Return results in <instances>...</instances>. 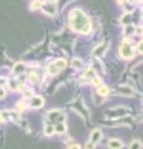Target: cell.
Returning <instances> with one entry per match:
<instances>
[{
	"mask_svg": "<svg viewBox=\"0 0 143 149\" xmlns=\"http://www.w3.org/2000/svg\"><path fill=\"white\" fill-rule=\"evenodd\" d=\"M70 26L72 30L82 32V34H89L91 31V24L89 17L80 9H73L70 13Z\"/></svg>",
	"mask_w": 143,
	"mask_h": 149,
	"instance_id": "obj_1",
	"label": "cell"
},
{
	"mask_svg": "<svg viewBox=\"0 0 143 149\" xmlns=\"http://www.w3.org/2000/svg\"><path fill=\"white\" fill-rule=\"evenodd\" d=\"M119 55L123 58H132L133 57V47L130 40H124L119 46Z\"/></svg>",
	"mask_w": 143,
	"mask_h": 149,
	"instance_id": "obj_2",
	"label": "cell"
},
{
	"mask_svg": "<svg viewBox=\"0 0 143 149\" xmlns=\"http://www.w3.org/2000/svg\"><path fill=\"white\" fill-rule=\"evenodd\" d=\"M41 9H43V11L46 14V15H55V14H56V11H57L56 5H55L54 3L43 4V5H41Z\"/></svg>",
	"mask_w": 143,
	"mask_h": 149,
	"instance_id": "obj_3",
	"label": "cell"
},
{
	"mask_svg": "<svg viewBox=\"0 0 143 149\" xmlns=\"http://www.w3.org/2000/svg\"><path fill=\"white\" fill-rule=\"evenodd\" d=\"M30 106L33 108H41L44 106V100L41 97H38V96H33L30 98Z\"/></svg>",
	"mask_w": 143,
	"mask_h": 149,
	"instance_id": "obj_4",
	"label": "cell"
},
{
	"mask_svg": "<svg viewBox=\"0 0 143 149\" xmlns=\"http://www.w3.org/2000/svg\"><path fill=\"white\" fill-rule=\"evenodd\" d=\"M127 112H130L128 108H124V107H117V108H114V109L108 111V113H112V114H108V116H111V117H114V116H124Z\"/></svg>",
	"mask_w": 143,
	"mask_h": 149,
	"instance_id": "obj_5",
	"label": "cell"
},
{
	"mask_svg": "<svg viewBox=\"0 0 143 149\" xmlns=\"http://www.w3.org/2000/svg\"><path fill=\"white\" fill-rule=\"evenodd\" d=\"M49 118L51 120H57V122H61V120L65 119V116H63L61 112H59V111H54V112H50V113H49Z\"/></svg>",
	"mask_w": 143,
	"mask_h": 149,
	"instance_id": "obj_6",
	"label": "cell"
},
{
	"mask_svg": "<svg viewBox=\"0 0 143 149\" xmlns=\"http://www.w3.org/2000/svg\"><path fill=\"white\" fill-rule=\"evenodd\" d=\"M101 139H102V132H101L100 129H96V130H93V132L91 133V137H90V142H92V143H97V142H100Z\"/></svg>",
	"mask_w": 143,
	"mask_h": 149,
	"instance_id": "obj_7",
	"label": "cell"
},
{
	"mask_svg": "<svg viewBox=\"0 0 143 149\" xmlns=\"http://www.w3.org/2000/svg\"><path fill=\"white\" fill-rule=\"evenodd\" d=\"M108 147L111 149H122L123 148V143L119 139H111L108 142Z\"/></svg>",
	"mask_w": 143,
	"mask_h": 149,
	"instance_id": "obj_8",
	"label": "cell"
},
{
	"mask_svg": "<svg viewBox=\"0 0 143 149\" xmlns=\"http://www.w3.org/2000/svg\"><path fill=\"white\" fill-rule=\"evenodd\" d=\"M107 47H108L107 42L102 44L101 46H97V47H96V49L93 50V55H95V56H102V55L106 52V50H107Z\"/></svg>",
	"mask_w": 143,
	"mask_h": 149,
	"instance_id": "obj_9",
	"label": "cell"
},
{
	"mask_svg": "<svg viewBox=\"0 0 143 149\" xmlns=\"http://www.w3.org/2000/svg\"><path fill=\"white\" fill-rule=\"evenodd\" d=\"M118 91L122 93V95L124 96H133L135 95V92H133V90L131 87H128V86H119L118 87Z\"/></svg>",
	"mask_w": 143,
	"mask_h": 149,
	"instance_id": "obj_10",
	"label": "cell"
},
{
	"mask_svg": "<svg viewBox=\"0 0 143 149\" xmlns=\"http://www.w3.org/2000/svg\"><path fill=\"white\" fill-rule=\"evenodd\" d=\"M25 68H26V66H25L24 63H16L15 66H14V73H15V74H19V73H21V72H24Z\"/></svg>",
	"mask_w": 143,
	"mask_h": 149,
	"instance_id": "obj_11",
	"label": "cell"
},
{
	"mask_svg": "<svg viewBox=\"0 0 143 149\" xmlns=\"http://www.w3.org/2000/svg\"><path fill=\"white\" fill-rule=\"evenodd\" d=\"M54 128H55V132L59 133V134H62V133L66 132V125L61 122H59V124H56V127H54Z\"/></svg>",
	"mask_w": 143,
	"mask_h": 149,
	"instance_id": "obj_12",
	"label": "cell"
},
{
	"mask_svg": "<svg viewBox=\"0 0 143 149\" xmlns=\"http://www.w3.org/2000/svg\"><path fill=\"white\" fill-rule=\"evenodd\" d=\"M59 72H60V70L57 68V66L55 63H51L49 66V73L51 74V76H55V74H57Z\"/></svg>",
	"mask_w": 143,
	"mask_h": 149,
	"instance_id": "obj_13",
	"label": "cell"
},
{
	"mask_svg": "<svg viewBox=\"0 0 143 149\" xmlns=\"http://www.w3.org/2000/svg\"><path fill=\"white\" fill-rule=\"evenodd\" d=\"M54 63L56 65L57 68L60 70V71H61V70H63V68L66 67V61H65V60H62V58H59V60H56V61H55Z\"/></svg>",
	"mask_w": 143,
	"mask_h": 149,
	"instance_id": "obj_14",
	"label": "cell"
},
{
	"mask_svg": "<svg viewBox=\"0 0 143 149\" xmlns=\"http://www.w3.org/2000/svg\"><path fill=\"white\" fill-rule=\"evenodd\" d=\"M110 90L106 86H98V95L100 96H107Z\"/></svg>",
	"mask_w": 143,
	"mask_h": 149,
	"instance_id": "obj_15",
	"label": "cell"
},
{
	"mask_svg": "<svg viewBox=\"0 0 143 149\" xmlns=\"http://www.w3.org/2000/svg\"><path fill=\"white\" fill-rule=\"evenodd\" d=\"M96 76V74H95V71H93V70H87V71L85 72V74H84V77L85 78H87V80H92V78H93Z\"/></svg>",
	"mask_w": 143,
	"mask_h": 149,
	"instance_id": "obj_16",
	"label": "cell"
},
{
	"mask_svg": "<svg viewBox=\"0 0 143 149\" xmlns=\"http://www.w3.org/2000/svg\"><path fill=\"white\" fill-rule=\"evenodd\" d=\"M41 5H43L41 1H33L30 4V9L31 10H38V9H41Z\"/></svg>",
	"mask_w": 143,
	"mask_h": 149,
	"instance_id": "obj_17",
	"label": "cell"
},
{
	"mask_svg": "<svg viewBox=\"0 0 143 149\" xmlns=\"http://www.w3.org/2000/svg\"><path fill=\"white\" fill-rule=\"evenodd\" d=\"M54 132H55L54 125H51V124H47V125H46V128H45V134H46V136H51Z\"/></svg>",
	"mask_w": 143,
	"mask_h": 149,
	"instance_id": "obj_18",
	"label": "cell"
},
{
	"mask_svg": "<svg viewBox=\"0 0 143 149\" xmlns=\"http://www.w3.org/2000/svg\"><path fill=\"white\" fill-rule=\"evenodd\" d=\"M142 148V144L140 141H135L133 143H131V146H130V149H141Z\"/></svg>",
	"mask_w": 143,
	"mask_h": 149,
	"instance_id": "obj_19",
	"label": "cell"
},
{
	"mask_svg": "<svg viewBox=\"0 0 143 149\" xmlns=\"http://www.w3.org/2000/svg\"><path fill=\"white\" fill-rule=\"evenodd\" d=\"M29 80L33 83H36L39 81V77H38V74H36V73H30L29 74Z\"/></svg>",
	"mask_w": 143,
	"mask_h": 149,
	"instance_id": "obj_20",
	"label": "cell"
},
{
	"mask_svg": "<svg viewBox=\"0 0 143 149\" xmlns=\"http://www.w3.org/2000/svg\"><path fill=\"white\" fill-rule=\"evenodd\" d=\"M72 66H73V67H76V68L81 67V61H80V60H77V58H75V60L72 61Z\"/></svg>",
	"mask_w": 143,
	"mask_h": 149,
	"instance_id": "obj_21",
	"label": "cell"
},
{
	"mask_svg": "<svg viewBox=\"0 0 143 149\" xmlns=\"http://www.w3.org/2000/svg\"><path fill=\"white\" fill-rule=\"evenodd\" d=\"M10 88L11 90H17V88H20V86H17V83L15 82V81H10Z\"/></svg>",
	"mask_w": 143,
	"mask_h": 149,
	"instance_id": "obj_22",
	"label": "cell"
},
{
	"mask_svg": "<svg viewBox=\"0 0 143 149\" xmlns=\"http://www.w3.org/2000/svg\"><path fill=\"white\" fill-rule=\"evenodd\" d=\"M91 81H92V83H93L95 86H100V83H101V82H100V78H98L97 76H95V77L92 78Z\"/></svg>",
	"mask_w": 143,
	"mask_h": 149,
	"instance_id": "obj_23",
	"label": "cell"
},
{
	"mask_svg": "<svg viewBox=\"0 0 143 149\" xmlns=\"http://www.w3.org/2000/svg\"><path fill=\"white\" fill-rule=\"evenodd\" d=\"M128 19H130V14H126V16H124V17L122 19V24L127 25V21H128Z\"/></svg>",
	"mask_w": 143,
	"mask_h": 149,
	"instance_id": "obj_24",
	"label": "cell"
},
{
	"mask_svg": "<svg viewBox=\"0 0 143 149\" xmlns=\"http://www.w3.org/2000/svg\"><path fill=\"white\" fill-rule=\"evenodd\" d=\"M86 149H95V143L89 142L87 143V146H86Z\"/></svg>",
	"mask_w": 143,
	"mask_h": 149,
	"instance_id": "obj_25",
	"label": "cell"
},
{
	"mask_svg": "<svg viewBox=\"0 0 143 149\" xmlns=\"http://www.w3.org/2000/svg\"><path fill=\"white\" fill-rule=\"evenodd\" d=\"M6 83H8V80H6V78H0V87H1V86H4V85H6Z\"/></svg>",
	"mask_w": 143,
	"mask_h": 149,
	"instance_id": "obj_26",
	"label": "cell"
},
{
	"mask_svg": "<svg viewBox=\"0 0 143 149\" xmlns=\"http://www.w3.org/2000/svg\"><path fill=\"white\" fill-rule=\"evenodd\" d=\"M3 97H5V91L3 88H0V98H3Z\"/></svg>",
	"mask_w": 143,
	"mask_h": 149,
	"instance_id": "obj_27",
	"label": "cell"
},
{
	"mask_svg": "<svg viewBox=\"0 0 143 149\" xmlns=\"http://www.w3.org/2000/svg\"><path fill=\"white\" fill-rule=\"evenodd\" d=\"M10 117H13L14 119H17V118H19V117H17V116H16V113H15V112H11V113H10Z\"/></svg>",
	"mask_w": 143,
	"mask_h": 149,
	"instance_id": "obj_28",
	"label": "cell"
},
{
	"mask_svg": "<svg viewBox=\"0 0 143 149\" xmlns=\"http://www.w3.org/2000/svg\"><path fill=\"white\" fill-rule=\"evenodd\" d=\"M24 104H25L24 102H22V103H19V107H17V108H19V111H22V109L25 108V106H24Z\"/></svg>",
	"mask_w": 143,
	"mask_h": 149,
	"instance_id": "obj_29",
	"label": "cell"
},
{
	"mask_svg": "<svg viewBox=\"0 0 143 149\" xmlns=\"http://www.w3.org/2000/svg\"><path fill=\"white\" fill-rule=\"evenodd\" d=\"M138 51H140V54L142 55V41H141L140 44H138Z\"/></svg>",
	"mask_w": 143,
	"mask_h": 149,
	"instance_id": "obj_30",
	"label": "cell"
},
{
	"mask_svg": "<svg viewBox=\"0 0 143 149\" xmlns=\"http://www.w3.org/2000/svg\"><path fill=\"white\" fill-rule=\"evenodd\" d=\"M70 149H81V148L78 147L77 144H73V146H71V147H70Z\"/></svg>",
	"mask_w": 143,
	"mask_h": 149,
	"instance_id": "obj_31",
	"label": "cell"
},
{
	"mask_svg": "<svg viewBox=\"0 0 143 149\" xmlns=\"http://www.w3.org/2000/svg\"><path fill=\"white\" fill-rule=\"evenodd\" d=\"M117 1H118V3H124L126 0H117Z\"/></svg>",
	"mask_w": 143,
	"mask_h": 149,
	"instance_id": "obj_32",
	"label": "cell"
},
{
	"mask_svg": "<svg viewBox=\"0 0 143 149\" xmlns=\"http://www.w3.org/2000/svg\"><path fill=\"white\" fill-rule=\"evenodd\" d=\"M49 1H50V3H54V4H55V1H56V0H49Z\"/></svg>",
	"mask_w": 143,
	"mask_h": 149,
	"instance_id": "obj_33",
	"label": "cell"
},
{
	"mask_svg": "<svg viewBox=\"0 0 143 149\" xmlns=\"http://www.w3.org/2000/svg\"><path fill=\"white\" fill-rule=\"evenodd\" d=\"M3 122V117H1V116H0V123H1Z\"/></svg>",
	"mask_w": 143,
	"mask_h": 149,
	"instance_id": "obj_34",
	"label": "cell"
},
{
	"mask_svg": "<svg viewBox=\"0 0 143 149\" xmlns=\"http://www.w3.org/2000/svg\"><path fill=\"white\" fill-rule=\"evenodd\" d=\"M135 1H136V3H138V1H141V0H135Z\"/></svg>",
	"mask_w": 143,
	"mask_h": 149,
	"instance_id": "obj_35",
	"label": "cell"
}]
</instances>
